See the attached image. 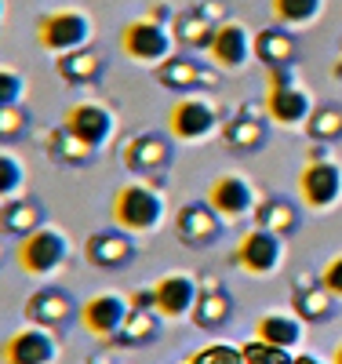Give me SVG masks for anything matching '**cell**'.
<instances>
[{
	"label": "cell",
	"instance_id": "1",
	"mask_svg": "<svg viewBox=\"0 0 342 364\" xmlns=\"http://www.w3.org/2000/svg\"><path fill=\"white\" fill-rule=\"evenodd\" d=\"M109 223L132 237H153L168 223V197L161 182L153 178H128L109 193Z\"/></svg>",
	"mask_w": 342,
	"mask_h": 364
},
{
	"label": "cell",
	"instance_id": "2",
	"mask_svg": "<svg viewBox=\"0 0 342 364\" xmlns=\"http://www.w3.org/2000/svg\"><path fill=\"white\" fill-rule=\"evenodd\" d=\"M314 106H317V99H314V91L302 84L299 63L295 66H273V70H266L262 109L269 117V124L284 128V132H299V128H306Z\"/></svg>",
	"mask_w": 342,
	"mask_h": 364
},
{
	"label": "cell",
	"instance_id": "3",
	"mask_svg": "<svg viewBox=\"0 0 342 364\" xmlns=\"http://www.w3.org/2000/svg\"><path fill=\"white\" fill-rule=\"evenodd\" d=\"M223 120V102L211 91H190V95H175V102L168 106L164 132L175 139V146H201L219 135Z\"/></svg>",
	"mask_w": 342,
	"mask_h": 364
},
{
	"label": "cell",
	"instance_id": "4",
	"mask_svg": "<svg viewBox=\"0 0 342 364\" xmlns=\"http://www.w3.org/2000/svg\"><path fill=\"white\" fill-rule=\"evenodd\" d=\"M95 33H99L95 15L80 4H58L33 18V41L51 58L66 55L73 48H84V44H95Z\"/></svg>",
	"mask_w": 342,
	"mask_h": 364
},
{
	"label": "cell",
	"instance_id": "5",
	"mask_svg": "<svg viewBox=\"0 0 342 364\" xmlns=\"http://www.w3.org/2000/svg\"><path fill=\"white\" fill-rule=\"evenodd\" d=\"M70 252H73L70 233L62 230V226L44 223V226H37L33 233L18 237L11 255H15V266L26 273V277H33V281H48V277H55V273L66 269Z\"/></svg>",
	"mask_w": 342,
	"mask_h": 364
},
{
	"label": "cell",
	"instance_id": "6",
	"mask_svg": "<svg viewBox=\"0 0 342 364\" xmlns=\"http://www.w3.org/2000/svg\"><path fill=\"white\" fill-rule=\"evenodd\" d=\"M117 48H120V55L128 58L132 66H142V70H157L168 55L178 51V44L171 37V26L161 22V18H153L149 11L139 15V18H128L120 26Z\"/></svg>",
	"mask_w": 342,
	"mask_h": 364
},
{
	"label": "cell",
	"instance_id": "7",
	"mask_svg": "<svg viewBox=\"0 0 342 364\" xmlns=\"http://www.w3.org/2000/svg\"><path fill=\"white\" fill-rule=\"evenodd\" d=\"M120 161L135 178H153L161 182L168 175V168L175 164V139L164 128H149V132H135L120 149Z\"/></svg>",
	"mask_w": 342,
	"mask_h": 364
},
{
	"label": "cell",
	"instance_id": "8",
	"mask_svg": "<svg viewBox=\"0 0 342 364\" xmlns=\"http://www.w3.org/2000/svg\"><path fill=\"white\" fill-rule=\"evenodd\" d=\"M299 204L314 215H328L342 204V164L335 157L324 161H306L299 178H295Z\"/></svg>",
	"mask_w": 342,
	"mask_h": 364
},
{
	"label": "cell",
	"instance_id": "9",
	"mask_svg": "<svg viewBox=\"0 0 342 364\" xmlns=\"http://www.w3.org/2000/svg\"><path fill=\"white\" fill-rule=\"evenodd\" d=\"M128 314H132V295H124V291H99V295L77 302V324L91 339L109 343V346H117Z\"/></svg>",
	"mask_w": 342,
	"mask_h": 364
},
{
	"label": "cell",
	"instance_id": "10",
	"mask_svg": "<svg viewBox=\"0 0 342 364\" xmlns=\"http://www.w3.org/2000/svg\"><path fill=\"white\" fill-rule=\"evenodd\" d=\"M252 41H255V33L240 18H223L219 26H215L208 48H204V58L219 73H240V70H247L255 63Z\"/></svg>",
	"mask_w": 342,
	"mask_h": 364
},
{
	"label": "cell",
	"instance_id": "11",
	"mask_svg": "<svg viewBox=\"0 0 342 364\" xmlns=\"http://www.w3.org/2000/svg\"><path fill=\"white\" fill-rule=\"evenodd\" d=\"M153 80L164 91H171V95H190V91H215L219 87V70H215L208 58H197L190 51H175L153 70Z\"/></svg>",
	"mask_w": 342,
	"mask_h": 364
},
{
	"label": "cell",
	"instance_id": "12",
	"mask_svg": "<svg viewBox=\"0 0 342 364\" xmlns=\"http://www.w3.org/2000/svg\"><path fill=\"white\" fill-rule=\"evenodd\" d=\"M219 142L233 157H252V154H259V149H266L269 117H266L262 102H244L233 117H226L223 128H219Z\"/></svg>",
	"mask_w": 342,
	"mask_h": 364
},
{
	"label": "cell",
	"instance_id": "13",
	"mask_svg": "<svg viewBox=\"0 0 342 364\" xmlns=\"http://www.w3.org/2000/svg\"><path fill=\"white\" fill-rule=\"evenodd\" d=\"M62 124H66L80 142H87L91 149L102 154L117 135V113L102 99H73L66 106V113H62Z\"/></svg>",
	"mask_w": 342,
	"mask_h": 364
},
{
	"label": "cell",
	"instance_id": "14",
	"mask_svg": "<svg viewBox=\"0 0 342 364\" xmlns=\"http://www.w3.org/2000/svg\"><path fill=\"white\" fill-rule=\"evenodd\" d=\"M233 266L247 277H273L284 266V237H277L262 226L244 230L233 248Z\"/></svg>",
	"mask_w": 342,
	"mask_h": 364
},
{
	"label": "cell",
	"instance_id": "15",
	"mask_svg": "<svg viewBox=\"0 0 342 364\" xmlns=\"http://www.w3.org/2000/svg\"><path fill=\"white\" fill-rule=\"evenodd\" d=\"M62 353L58 331L41 324H22L0 343V364H55Z\"/></svg>",
	"mask_w": 342,
	"mask_h": 364
},
{
	"label": "cell",
	"instance_id": "16",
	"mask_svg": "<svg viewBox=\"0 0 342 364\" xmlns=\"http://www.w3.org/2000/svg\"><path fill=\"white\" fill-rule=\"evenodd\" d=\"M197 291H201V281L186 269H168L149 284L153 310L161 314V321H190L197 306Z\"/></svg>",
	"mask_w": 342,
	"mask_h": 364
},
{
	"label": "cell",
	"instance_id": "17",
	"mask_svg": "<svg viewBox=\"0 0 342 364\" xmlns=\"http://www.w3.org/2000/svg\"><path fill=\"white\" fill-rule=\"evenodd\" d=\"M259 197H262V193L255 190V182L247 178V175H240V171L219 175V178L208 186V193H204V200L219 211L223 223H244V219H252Z\"/></svg>",
	"mask_w": 342,
	"mask_h": 364
},
{
	"label": "cell",
	"instance_id": "18",
	"mask_svg": "<svg viewBox=\"0 0 342 364\" xmlns=\"http://www.w3.org/2000/svg\"><path fill=\"white\" fill-rule=\"evenodd\" d=\"M80 255H84L87 266L106 269V273H117V269H128V266L139 259V245H135L132 233H124V230H117V226H106V230L87 233Z\"/></svg>",
	"mask_w": 342,
	"mask_h": 364
},
{
	"label": "cell",
	"instance_id": "19",
	"mask_svg": "<svg viewBox=\"0 0 342 364\" xmlns=\"http://www.w3.org/2000/svg\"><path fill=\"white\" fill-rule=\"evenodd\" d=\"M223 233L226 223L208 200H190L175 211V237L186 248H211L223 240Z\"/></svg>",
	"mask_w": 342,
	"mask_h": 364
},
{
	"label": "cell",
	"instance_id": "20",
	"mask_svg": "<svg viewBox=\"0 0 342 364\" xmlns=\"http://www.w3.org/2000/svg\"><path fill=\"white\" fill-rule=\"evenodd\" d=\"M106 55L95 48V44H84V48H73L66 55H55L51 58V70L62 84L70 87H99L102 77H106Z\"/></svg>",
	"mask_w": 342,
	"mask_h": 364
},
{
	"label": "cell",
	"instance_id": "21",
	"mask_svg": "<svg viewBox=\"0 0 342 364\" xmlns=\"http://www.w3.org/2000/svg\"><path fill=\"white\" fill-rule=\"evenodd\" d=\"M22 314H26L29 324H41V328L62 331V328H70V324L77 321V302H73L70 291H62V288L48 284V288H37L33 295L26 299Z\"/></svg>",
	"mask_w": 342,
	"mask_h": 364
},
{
	"label": "cell",
	"instance_id": "22",
	"mask_svg": "<svg viewBox=\"0 0 342 364\" xmlns=\"http://www.w3.org/2000/svg\"><path fill=\"white\" fill-rule=\"evenodd\" d=\"M41 149L44 157L55 164V168H70V171H80V168H91L99 161V149H91L87 142H80L66 124H51L41 132Z\"/></svg>",
	"mask_w": 342,
	"mask_h": 364
},
{
	"label": "cell",
	"instance_id": "23",
	"mask_svg": "<svg viewBox=\"0 0 342 364\" xmlns=\"http://www.w3.org/2000/svg\"><path fill=\"white\" fill-rule=\"evenodd\" d=\"M201 281V291H197V306L190 314V321L201 328V331H219L233 321V295L226 291V284L215 277V273H208V277H197Z\"/></svg>",
	"mask_w": 342,
	"mask_h": 364
},
{
	"label": "cell",
	"instance_id": "24",
	"mask_svg": "<svg viewBox=\"0 0 342 364\" xmlns=\"http://www.w3.org/2000/svg\"><path fill=\"white\" fill-rule=\"evenodd\" d=\"M292 310L306 321V324H328L338 314V302L331 299V291L317 281V273H299L295 288H292Z\"/></svg>",
	"mask_w": 342,
	"mask_h": 364
},
{
	"label": "cell",
	"instance_id": "25",
	"mask_svg": "<svg viewBox=\"0 0 342 364\" xmlns=\"http://www.w3.org/2000/svg\"><path fill=\"white\" fill-rule=\"evenodd\" d=\"M252 223L288 240L302 226V204L292 200V197H284V193H266V197H259V204L252 211Z\"/></svg>",
	"mask_w": 342,
	"mask_h": 364
},
{
	"label": "cell",
	"instance_id": "26",
	"mask_svg": "<svg viewBox=\"0 0 342 364\" xmlns=\"http://www.w3.org/2000/svg\"><path fill=\"white\" fill-rule=\"evenodd\" d=\"M255 339L266 343V346L295 353L302 346V339H306V321L295 310H266L255 321Z\"/></svg>",
	"mask_w": 342,
	"mask_h": 364
},
{
	"label": "cell",
	"instance_id": "27",
	"mask_svg": "<svg viewBox=\"0 0 342 364\" xmlns=\"http://www.w3.org/2000/svg\"><path fill=\"white\" fill-rule=\"evenodd\" d=\"M48 223V211L37 197H29V193H18L11 200H0V237H26V233H33L37 226Z\"/></svg>",
	"mask_w": 342,
	"mask_h": 364
},
{
	"label": "cell",
	"instance_id": "28",
	"mask_svg": "<svg viewBox=\"0 0 342 364\" xmlns=\"http://www.w3.org/2000/svg\"><path fill=\"white\" fill-rule=\"evenodd\" d=\"M252 51H255V63L266 66V70H273V66H295L299 63V41H295V33L284 29V26H277V22L259 29L255 41H252Z\"/></svg>",
	"mask_w": 342,
	"mask_h": 364
},
{
	"label": "cell",
	"instance_id": "29",
	"mask_svg": "<svg viewBox=\"0 0 342 364\" xmlns=\"http://www.w3.org/2000/svg\"><path fill=\"white\" fill-rule=\"evenodd\" d=\"M215 26L219 22H215L201 4H193V8H182V11L171 15V37H175L178 51H204L211 33H215Z\"/></svg>",
	"mask_w": 342,
	"mask_h": 364
},
{
	"label": "cell",
	"instance_id": "30",
	"mask_svg": "<svg viewBox=\"0 0 342 364\" xmlns=\"http://www.w3.org/2000/svg\"><path fill=\"white\" fill-rule=\"evenodd\" d=\"M324 11H328V0H269L273 22L292 29V33H299V29H314Z\"/></svg>",
	"mask_w": 342,
	"mask_h": 364
},
{
	"label": "cell",
	"instance_id": "31",
	"mask_svg": "<svg viewBox=\"0 0 342 364\" xmlns=\"http://www.w3.org/2000/svg\"><path fill=\"white\" fill-rule=\"evenodd\" d=\"M161 324L164 321H161V314L153 310V306H132L117 346H153V343H157V336H161Z\"/></svg>",
	"mask_w": 342,
	"mask_h": 364
},
{
	"label": "cell",
	"instance_id": "32",
	"mask_svg": "<svg viewBox=\"0 0 342 364\" xmlns=\"http://www.w3.org/2000/svg\"><path fill=\"white\" fill-rule=\"evenodd\" d=\"M302 132L309 142H324V146L342 142V102H317Z\"/></svg>",
	"mask_w": 342,
	"mask_h": 364
},
{
	"label": "cell",
	"instance_id": "33",
	"mask_svg": "<svg viewBox=\"0 0 342 364\" xmlns=\"http://www.w3.org/2000/svg\"><path fill=\"white\" fill-rule=\"evenodd\" d=\"M33 128V113H29L26 102H15V106H0V146H15L29 135Z\"/></svg>",
	"mask_w": 342,
	"mask_h": 364
},
{
	"label": "cell",
	"instance_id": "34",
	"mask_svg": "<svg viewBox=\"0 0 342 364\" xmlns=\"http://www.w3.org/2000/svg\"><path fill=\"white\" fill-rule=\"evenodd\" d=\"M26 190V164L8 146H0V200H11Z\"/></svg>",
	"mask_w": 342,
	"mask_h": 364
},
{
	"label": "cell",
	"instance_id": "35",
	"mask_svg": "<svg viewBox=\"0 0 342 364\" xmlns=\"http://www.w3.org/2000/svg\"><path fill=\"white\" fill-rule=\"evenodd\" d=\"M26 102V77L15 66L0 63V106H15Z\"/></svg>",
	"mask_w": 342,
	"mask_h": 364
},
{
	"label": "cell",
	"instance_id": "36",
	"mask_svg": "<svg viewBox=\"0 0 342 364\" xmlns=\"http://www.w3.org/2000/svg\"><path fill=\"white\" fill-rule=\"evenodd\" d=\"M240 360L244 364H292V353L288 350H277V346H266L259 339H252L244 350H240Z\"/></svg>",
	"mask_w": 342,
	"mask_h": 364
},
{
	"label": "cell",
	"instance_id": "37",
	"mask_svg": "<svg viewBox=\"0 0 342 364\" xmlns=\"http://www.w3.org/2000/svg\"><path fill=\"white\" fill-rule=\"evenodd\" d=\"M317 281L331 291V299H335V302H342V252H338V255H331V259L321 266Z\"/></svg>",
	"mask_w": 342,
	"mask_h": 364
},
{
	"label": "cell",
	"instance_id": "38",
	"mask_svg": "<svg viewBox=\"0 0 342 364\" xmlns=\"http://www.w3.org/2000/svg\"><path fill=\"white\" fill-rule=\"evenodd\" d=\"M292 364H324V360H317V357H309V353H299V357H292Z\"/></svg>",
	"mask_w": 342,
	"mask_h": 364
},
{
	"label": "cell",
	"instance_id": "39",
	"mask_svg": "<svg viewBox=\"0 0 342 364\" xmlns=\"http://www.w3.org/2000/svg\"><path fill=\"white\" fill-rule=\"evenodd\" d=\"M331 77L342 80V48H338V58H335V66H331Z\"/></svg>",
	"mask_w": 342,
	"mask_h": 364
},
{
	"label": "cell",
	"instance_id": "40",
	"mask_svg": "<svg viewBox=\"0 0 342 364\" xmlns=\"http://www.w3.org/2000/svg\"><path fill=\"white\" fill-rule=\"evenodd\" d=\"M4 22H8V0H0V29H4Z\"/></svg>",
	"mask_w": 342,
	"mask_h": 364
},
{
	"label": "cell",
	"instance_id": "41",
	"mask_svg": "<svg viewBox=\"0 0 342 364\" xmlns=\"http://www.w3.org/2000/svg\"><path fill=\"white\" fill-rule=\"evenodd\" d=\"M331 364H342V343L335 346V353H331Z\"/></svg>",
	"mask_w": 342,
	"mask_h": 364
},
{
	"label": "cell",
	"instance_id": "42",
	"mask_svg": "<svg viewBox=\"0 0 342 364\" xmlns=\"http://www.w3.org/2000/svg\"><path fill=\"white\" fill-rule=\"evenodd\" d=\"M8 259V248H4V240H0V262H4Z\"/></svg>",
	"mask_w": 342,
	"mask_h": 364
},
{
	"label": "cell",
	"instance_id": "43",
	"mask_svg": "<svg viewBox=\"0 0 342 364\" xmlns=\"http://www.w3.org/2000/svg\"><path fill=\"white\" fill-rule=\"evenodd\" d=\"M338 48H342V41H338Z\"/></svg>",
	"mask_w": 342,
	"mask_h": 364
}]
</instances>
